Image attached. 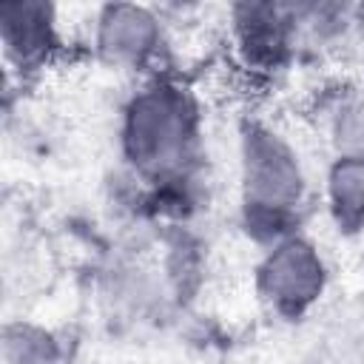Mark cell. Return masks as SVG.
I'll list each match as a JSON object with an SVG mask.
<instances>
[{
  "mask_svg": "<svg viewBox=\"0 0 364 364\" xmlns=\"http://www.w3.org/2000/svg\"><path fill=\"white\" fill-rule=\"evenodd\" d=\"M3 364H57V344L34 327H9L3 341Z\"/></svg>",
  "mask_w": 364,
  "mask_h": 364,
  "instance_id": "8",
  "label": "cell"
},
{
  "mask_svg": "<svg viewBox=\"0 0 364 364\" xmlns=\"http://www.w3.org/2000/svg\"><path fill=\"white\" fill-rule=\"evenodd\" d=\"M330 202L338 225H361L364 222V162L341 159L330 173Z\"/></svg>",
  "mask_w": 364,
  "mask_h": 364,
  "instance_id": "7",
  "label": "cell"
},
{
  "mask_svg": "<svg viewBox=\"0 0 364 364\" xmlns=\"http://www.w3.org/2000/svg\"><path fill=\"white\" fill-rule=\"evenodd\" d=\"M242 179L250 225L267 228L273 236L282 233L304 191L301 168L290 145L267 128H250L242 142Z\"/></svg>",
  "mask_w": 364,
  "mask_h": 364,
  "instance_id": "2",
  "label": "cell"
},
{
  "mask_svg": "<svg viewBox=\"0 0 364 364\" xmlns=\"http://www.w3.org/2000/svg\"><path fill=\"white\" fill-rule=\"evenodd\" d=\"M0 37L9 60L20 68H34L57 43L54 11L37 3H6L0 6Z\"/></svg>",
  "mask_w": 364,
  "mask_h": 364,
  "instance_id": "4",
  "label": "cell"
},
{
  "mask_svg": "<svg viewBox=\"0 0 364 364\" xmlns=\"http://www.w3.org/2000/svg\"><path fill=\"white\" fill-rule=\"evenodd\" d=\"M336 139H338L341 159L364 162V102L344 105L336 122Z\"/></svg>",
  "mask_w": 364,
  "mask_h": 364,
  "instance_id": "9",
  "label": "cell"
},
{
  "mask_svg": "<svg viewBox=\"0 0 364 364\" xmlns=\"http://www.w3.org/2000/svg\"><path fill=\"white\" fill-rule=\"evenodd\" d=\"M236 17V43L253 68H273L290 48L293 20L279 6H245Z\"/></svg>",
  "mask_w": 364,
  "mask_h": 364,
  "instance_id": "6",
  "label": "cell"
},
{
  "mask_svg": "<svg viewBox=\"0 0 364 364\" xmlns=\"http://www.w3.org/2000/svg\"><path fill=\"white\" fill-rule=\"evenodd\" d=\"M321 273L324 270L313 247L299 239H290L270 253V259L262 267V282H264L267 299L279 310L299 313L318 296L321 279H324Z\"/></svg>",
  "mask_w": 364,
  "mask_h": 364,
  "instance_id": "3",
  "label": "cell"
},
{
  "mask_svg": "<svg viewBox=\"0 0 364 364\" xmlns=\"http://www.w3.org/2000/svg\"><path fill=\"white\" fill-rule=\"evenodd\" d=\"M193 108L173 85H151L125 111V154L131 165L162 182H179L193 148Z\"/></svg>",
  "mask_w": 364,
  "mask_h": 364,
  "instance_id": "1",
  "label": "cell"
},
{
  "mask_svg": "<svg viewBox=\"0 0 364 364\" xmlns=\"http://www.w3.org/2000/svg\"><path fill=\"white\" fill-rule=\"evenodd\" d=\"M159 40L156 20L145 9L108 6L97 20V43L114 63H142L154 54Z\"/></svg>",
  "mask_w": 364,
  "mask_h": 364,
  "instance_id": "5",
  "label": "cell"
}]
</instances>
